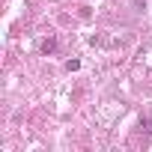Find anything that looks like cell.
<instances>
[{
    "mask_svg": "<svg viewBox=\"0 0 152 152\" xmlns=\"http://www.w3.org/2000/svg\"><path fill=\"white\" fill-rule=\"evenodd\" d=\"M42 51L48 54V51H54V39H48V42H42Z\"/></svg>",
    "mask_w": 152,
    "mask_h": 152,
    "instance_id": "cell-1",
    "label": "cell"
}]
</instances>
